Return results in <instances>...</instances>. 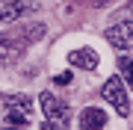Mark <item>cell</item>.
I'll return each mask as SVG.
<instances>
[{
  "mask_svg": "<svg viewBox=\"0 0 133 130\" xmlns=\"http://www.w3.org/2000/svg\"><path fill=\"white\" fill-rule=\"evenodd\" d=\"M42 110H44V124H42V130H68L71 110L65 106L62 98L44 92V95H42Z\"/></svg>",
  "mask_w": 133,
  "mask_h": 130,
  "instance_id": "obj_1",
  "label": "cell"
},
{
  "mask_svg": "<svg viewBox=\"0 0 133 130\" xmlns=\"http://www.w3.org/2000/svg\"><path fill=\"white\" fill-rule=\"evenodd\" d=\"M6 106V121L15 127H27V118H30V112H33V98H27V95H9L3 101Z\"/></svg>",
  "mask_w": 133,
  "mask_h": 130,
  "instance_id": "obj_2",
  "label": "cell"
},
{
  "mask_svg": "<svg viewBox=\"0 0 133 130\" xmlns=\"http://www.w3.org/2000/svg\"><path fill=\"white\" fill-rule=\"evenodd\" d=\"M101 95L107 98V104L112 106L118 115H127L130 112V101H127V92H124V83L118 77H109L104 83V89H101Z\"/></svg>",
  "mask_w": 133,
  "mask_h": 130,
  "instance_id": "obj_3",
  "label": "cell"
},
{
  "mask_svg": "<svg viewBox=\"0 0 133 130\" xmlns=\"http://www.w3.org/2000/svg\"><path fill=\"white\" fill-rule=\"evenodd\" d=\"M104 36H107V42L112 44V47H118V50L133 47V21H121V24L107 27Z\"/></svg>",
  "mask_w": 133,
  "mask_h": 130,
  "instance_id": "obj_4",
  "label": "cell"
},
{
  "mask_svg": "<svg viewBox=\"0 0 133 130\" xmlns=\"http://www.w3.org/2000/svg\"><path fill=\"white\" fill-rule=\"evenodd\" d=\"M107 127V112L101 106H86L80 112V130H104Z\"/></svg>",
  "mask_w": 133,
  "mask_h": 130,
  "instance_id": "obj_5",
  "label": "cell"
},
{
  "mask_svg": "<svg viewBox=\"0 0 133 130\" xmlns=\"http://www.w3.org/2000/svg\"><path fill=\"white\" fill-rule=\"evenodd\" d=\"M68 62L74 68H83V71H95L98 68V53L92 47H77V50L68 53Z\"/></svg>",
  "mask_w": 133,
  "mask_h": 130,
  "instance_id": "obj_6",
  "label": "cell"
},
{
  "mask_svg": "<svg viewBox=\"0 0 133 130\" xmlns=\"http://www.w3.org/2000/svg\"><path fill=\"white\" fill-rule=\"evenodd\" d=\"M30 9H33V6L21 3V0H6V3H0V24H12L21 15H27Z\"/></svg>",
  "mask_w": 133,
  "mask_h": 130,
  "instance_id": "obj_7",
  "label": "cell"
},
{
  "mask_svg": "<svg viewBox=\"0 0 133 130\" xmlns=\"http://www.w3.org/2000/svg\"><path fill=\"white\" fill-rule=\"evenodd\" d=\"M118 68L124 71V80H127V83H130V89H133V59L121 56V59H118Z\"/></svg>",
  "mask_w": 133,
  "mask_h": 130,
  "instance_id": "obj_8",
  "label": "cell"
},
{
  "mask_svg": "<svg viewBox=\"0 0 133 130\" xmlns=\"http://www.w3.org/2000/svg\"><path fill=\"white\" fill-rule=\"evenodd\" d=\"M104 3H107V0H95V6H104Z\"/></svg>",
  "mask_w": 133,
  "mask_h": 130,
  "instance_id": "obj_9",
  "label": "cell"
}]
</instances>
